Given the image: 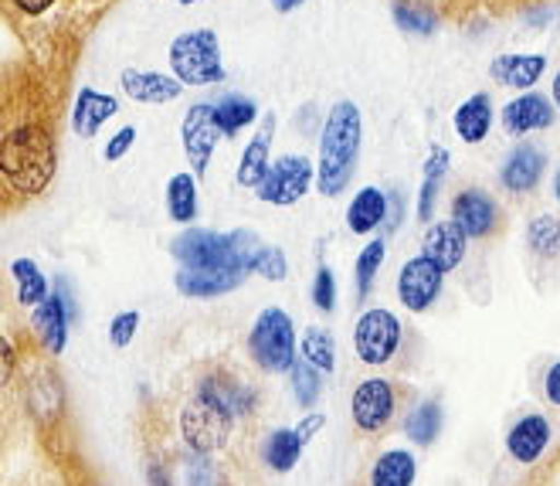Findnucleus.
<instances>
[{
  "label": "nucleus",
  "instance_id": "nucleus-1",
  "mask_svg": "<svg viewBox=\"0 0 560 486\" xmlns=\"http://www.w3.org/2000/svg\"><path fill=\"white\" fill-rule=\"evenodd\" d=\"M58 171L55 106L42 82L8 79L4 109H0V181L8 194V211L18 201H35L48 190Z\"/></svg>",
  "mask_w": 560,
  "mask_h": 486
},
{
  "label": "nucleus",
  "instance_id": "nucleus-2",
  "mask_svg": "<svg viewBox=\"0 0 560 486\" xmlns=\"http://www.w3.org/2000/svg\"><path fill=\"white\" fill-rule=\"evenodd\" d=\"M252 408L255 392L245 381L232 378L228 371H208L190 384V395L180 405V439L190 452L214 456V452L228 449L238 418L252 415Z\"/></svg>",
  "mask_w": 560,
  "mask_h": 486
},
{
  "label": "nucleus",
  "instance_id": "nucleus-3",
  "mask_svg": "<svg viewBox=\"0 0 560 486\" xmlns=\"http://www.w3.org/2000/svg\"><path fill=\"white\" fill-rule=\"evenodd\" d=\"M360 140H364V116L353 100L334 103L323 119L319 157H316V187L323 198H340L357 174Z\"/></svg>",
  "mask_w": 560,
  "mask_h": 486
},
{
  "label": "nucleus",
  "instance_id": "nucleus-4",
  "mask_svg": "<svg viewBox=\"0 0 560 486\" xmlns=\"http://www.w3.org/2000/svg\"><path fill=\"white\" fill-rule=\"evenodd\" d=\"M174 258L184 269H218V273H252L261 242L255 232H208L190 229L174 239Z\"/></svg>",
  "mask_w": 560,
  "mask_h": 486
},
{
  "label": "nucleus",
  "instance_id": "nucleus-5",
  "mask_svg": "<svg viewBox=\"0 0 560 486\" xmlns=\"http://www.w3.org/2000/svg\"><path fill=\"white\" fill-rule=\"evenodd\" d=\"M24 402L42 439L51 445L58 460L69 463V452H65L69 449V436H65V387H61L58 371H51L48 364L31 368L24 381Z\"/></svg>",
  "mask_w": 560,
  "mask_h": 486
},
{
  "label": "nucleus",
  "instance_id": "nucleus-6",
  "mask_svg": "<svg viewBox=\"0 0 560 486\" xmlns=\"http://www.w3.org/2000/svg\"><path fill=\"white\" fill-rule=\"evenodd\" d=\"M171 72L184 85H214L224 79V61H221V42L218 31L211 27H194L184 31L171 42Z\"/></svg>",
  "mask_w": 560,
  "mask_h": 486
},
{
  "label": "nucleus",
  "instance_id": "nucleus-7",
  "mask_svg": "<svg viewBox=\"0 0 560 486\" xmlns=\"http://www.w3.org/2000/svg\"><path fill=\"white\" fill-rule=\"evenodd\" d=\"M248 354H252V361L261 371H269V374L292 371V364H295V327H292V316L285 310H279V306L261 310L258 320L252 323Z\"/></svg>",
  "mask_w": 560,
  "mask_h": 486
},
{
  "label": "nucleus",
  "instance_id": "nucleus-8",
  "mask_svg": "<svg viewBox=\"0 0 560 486\" xmlns=\"http://www.w3.org/2000/svg\"><path fill=\"white\" fill-rule=\"evenodd\" d=\"M79 11V0H4V18L31 45L55 42L72 14Z\"/></svg>",
  "mask_w": 560,
  "mask_h": 486
},
{
  "label": "nucleus",
  "instance_id": "nucleus-9",
  "mask_svg": "<svg viewBox=\"0 0 560 486\" xmlns=\"http://www.w3.org/2000/svg\"><path fill=\"white\" fill-rule=\"evenodd\" d=\"M316 181V164L310 157H295V153H285L279 157L276 164L269 167L266 181H261L255 187L258 194V201H266V205H279V208H289L295 201H303L306 198V190L313 187Z\"/></svg>",
  "mask_w": 560,
  "mask_h": 486
},
{
  "label": "nucleus",
  "instance_id": "nucleus-10",
  "mask_svg": "<svg viewBox=\"0 0 560 486\" xmlns=\"http://www.w3.org/2000/svg\"><path fill=\"white\" fill-rule=\"evenodd\" d=\"M353 347L364 364H387L401 347V320L384 306L364 310L353 327Z\"/></svg>",
  "mask_w": 560,
  "mask_h": 486
},
{
  "label": "nucleus",
  "instance_id": "nucleus-11",
  "mask_svg": "<svg viewBox=\"0 0 560 486\" xmlns=\"http://www.w3.org/2000/svg\"><path fill=\"white\" fill-rule=\"evenodd\" d=\"M394 412H398V387H394L387 378H368L357 384L350 415L360 432H371V436L384 432L390 426Z\"/></svg>",
  "mask_w": 560,
  "mask_h": 486
},
{
  "label": "nucleus",
  "instance_id": "nucleus-12",
  "mask_svg": "<svg viewBox=\"0 0 560 486\" xmlns=\"http://www.w3.org/2000/svg\"><path fill=\"white\" fill-rule=\"evenodd\" d=\"M79 316V310H75V300H72V293H69V286H65L61 279L55 282V293L42 303V306H35V316H31V327H35V337L42 340V347L48 350V354H58L65 350V340H69V323Z\"/></svg>",
  "mask_w": 560,
  "mask_h": 486
},
{
  "label": "nucleus",
  "instance_id": "nucleus-13",
  "mask_svg": "<svg viewBox=\"0 0 560 486\" xmlns=\"http://www.w3.org/2000/svg\"><path fill=\"white\" fill-rule=\"evenodd\" d=\"M442 282H445V269L435 263V258L415 255L398 273V300L411 313H424L442 297Z\"/></svg>",
  "mask_w": 560,
  "mask_h": 486
},
{
  "label": "nucleus",
  "instance_id": "nucleus-14",
  "mask_svg": "<svg viewBox=\"0 0 560 486\" xmlns=\"http://www.w3.org/2000/svg\"><path fill=\"white\" fill-rule=\"evenodd\" d=\"M452 221L463 229L469 239H492L503 229V211L492 194L482 187H466L452 198Z\"/></svg>",
  "mask_w": 560,
  "mask_h": 486
},
{
  "label": "nucleus",
  "instance_id": "nucleus-15",
  "mask_svg": "<svg viewBox=\"0 0 560 486\" xmlns=\"http://www.w3.org/2000/svg\"><path fill=\"white\" fill-rule=\"evenodd\" d=\"M218 137L221 129L214 123V106L211 103H194L180 123V143H184V153L190 160V171L197 177L208 174V164L214 157V147H218Z\"/></svg>",
  "mask_w": 560,
  "mask_h": 486
},
{
  "label": "nucleus",
  "instance_id": "nucleus-16",
  "mask_svg": "<svg viewBox=\"0 0 560 486\" xmlns=\"http://www.w3.org/2000/svg\"><path fill=\"white\" fill-rule=\"evenodd\" d=\"M544 171H547V153L537 143H516L500 167V184L510 194H530L540 187Z\"/></svg>",
  "mask_w": 560,
  "mask_h": 486
},
{
  "label": "nucleus",
  "instance_id": "nucleus-17",
  "mask_svg": "<svg viewBox=\"0 0 560 486\" xmlns=\"http://www.w3.org/2000/svg\"><path fill=\"white\" fill-rule=\"evenodd\" d=\"M119 85L133 103H147V106H163L180 100L184 82L177 76H163V72H147V69H122L119 72Z\"/></svg>",
  "mask_w": 560,
  "mask_h": 486
},
{
  "label": "nucleus",
  "instance_id": "nucleus-18",
  "mask_svg": "<svg viewBox=\"0 0 560 486\" xmlns=\"http://www.w3.org/2000/svg\"><path fill=\"white\" fill-rule=\"evenodd\" d=\"M272 134H276V116L269 113L261 119L258 134L248 140V147L242 150V160H238V171H235V181L248 190H255L261 181H266L269 167H272Z\"/></svg>",
  "mask_w": 560,
  "mask_h": 486
},
{
  "label": "nucleus",
  "instance_id": "nucleus-19",
  "mask_svg": "<svg viewBox=\"0 0 560 486\" xmlns=\"http://www.w3.org/2000/svg\"><path fill=\"white\" fill-rule=\"evenodd\" d=\"M553 123V100L540 92H523L503 109V129L510 137L534 134V129H547Z\"/></svg>",
  "mask_w": 560,
  "mask_h": 486
},
{
  "label": "nucleus",
  "instance_id": "nucleus-20",
  "mask_svg": "<svg viewBox=\"0 0 560 486\" xmlns=\"http://www.w3.org/2000/svg\"><path fill=\"white\" fill-rule=\"evenodd\" d=\"M116 113H119V103L113 95L98 92L92 85H82L75 95V109H72V129L82 140H92L98 129H103V123H109Z\"/></svg>",
  "mask_w": 560,
  "mask_h": 486
},
{
  "label": "nucleus",
  "instance_id": "nucleus-21",
  "mask_svg": "<svg viewBox=\"0 0 560 486\" xmlns=\"http://www.w3.org/2000/svg\"><path fill=\"white\" fill-rule=\"evenodd\" d=\"M387 215H390V198L381 187L368 184V187H360L353 194V201L347 205V229L353 235H371L387 221Z\"/></svg>",
  "mask_w": 560,
  "mask_h": 486
},
{
  "label": "nucleus",
  "instance_id": "nucleus-22",
  "mask_svg": "<svg viewBox=\"0 0 560 486\" xmlns=\"http://www.w3.org/2000/svg\"><path fill=\"white\" fill-rule=\"evenodd\" d=\"M245 282V273H218V269H184L174 276V286L180 297L190 300H211V297H224L238 289Z\"/></svg>",
  "mask_w": 560,
  "mask_h": 486
},
{
  "label": "nucleus",
  "instance_id": "nucleus-23",
  "mask_svg": "<svg viewBox=\"0 0 560 486\" xmlns=\"http://www.w3.org/2000/svg\"><path fill=\"white\" fill-rule=\"evenodd\" d=\"M466 232L458 229L455 221H439V224H432V229L424 232V242H421V255H428V258H435V263L445 269V273H452V269H458L463 266V258H466Z\"/></svg>",
  "mask_w": 560,
  "mask_h": 486
},
{
  "label": "nucleus",
  "instance_id": "nucleus-24",
  "mask_svg": "<svg viewBox=\"0 0 560 486\" xmlns=\"http://www.w3.org/2000/svg\"><path fill=\"white\" fill-rule=\"evenodd\" d=\"M550 442V423L544 415H523L520 423L510 429L506 436V449L510 456L523 466H530L544 456V449Z\"/></svg>",
  "mask_w": 560,
  "mask_h": 486
},
{
  "label": "nucleus",
  "instance_id": "nucleus-25",
  "mask_svg": "<svg viewBox=\"0 0 560 486\" xmlns=\"http://www.w3.org/2000/svg\"><path fill=\"white\" fill-rule=\"evenodd\" d=\"M544 72H547V55H500L489 65V76L500 85H513V89H534Z\"/></svg>",
  "mask_w": 560,
  "mask_h": 486
},
{
  "label": "nucleus",
  "instance_id": "nucleus-26",
  "mask_svg": "<svg viewBox=\"0 0 560 486\" xmlns=\"http://www.w3.org/2000/svg\"><path fill=\"white\" fill-rule=\"evenodd\" d=\"M455 123V134L463 137L466 143H482L489 137V126H492V100H489V92H476L469 95V100L455 109L452 116Z\"/></svg>",
  "mask_w": 560,
  "mask_h": 486
},
{
  "label": "nucleus",
  "instance_id": "nucleus-27",
  "mask_svg": "<svg viewBox=\"0 0 560 486\" xmlns=\"http://www.w3.org/2000/svg\"><path fill=\"white\" fill-rule=\"evenodd\" d=\"M418 463L408 449H387L384 456L374 463L368 486H415Z\"/></svg>",
  "mask_w": 560,
  "mask_h": 486
},
{
  "label": "nucleus",
  "instance_id": "nucleus-28",
  "mask_svg": "<svg viewBox=\"0 0 560 486\" xmlns=\"http://www.w3.org/2000/svg\"><path fill=\"white\" fill-rule=\"evenodd\" d=\"M448 150L445 147H432L424 160V177H421V190H418V218L421 221H432L435 215V201H439V187L448 174Z\"/></svg>",
  "mask_w": 560,
  "mask_h": 486
},
{
  "label": "nucleus",
  "instance_id": "nucleus-29",
  "mask_svg": "<svg viewBox=\"0 0 560 486\" xmlns=\"http://www.w3.org/2000/svg\"><path fill=\"white\" fill-rule=\"evenodd\" d=\"M197 177L194 171H180L167 181V215L177 224H190L197 218Z\"/></svg>",
  "mask_w": 560,
  "mask_h": 486
},
{
  "label": "nucleus",
  "instance_id": "nucleus-30",
  "mask_svg": "<svg viewBox=\"0 0 560 486\" xmlns=\"http://www.w3.org/2000/svg\"><path fill=\"white\" fill-rule=\"evenodd\" d=\"M258 119V106L248 95H224V100L214 103V123L221 129V137H235L245 126H252Z\"/></svg>",
  "mask_w": 560,
  "mask_h": 486
},
{
  "label": "nucleus",
  "instance_id": "nucleus-31",
  "mask_svg": "<svg viewBox=\"0 0 560 486\" xmlns=\"http://www.w3.org/2000/svg\"><path fill=\"white\" fill-rule=\"evenodd\" d=\"M11 276L18 282V300L24 306H42L51 293H48V279L42 276L35 258H14L11 263Z\"/></svg>",
  "mask_w": 560,
  "mask_h": 486
},
{
  "label": "nucleus",
  "instance_id": "nucleus-32",
  "mask_svg": "<svg viewBox=\"0 0 560 486\" xmlns=\"http://www.w3.org/2000/svg\"><path fill=\"white\" fill-rule=\"evenodd\" d=\"M384 258H387V242L384 239H371L364 248H360L357 255V263H353V279H357V300L364 303L371 297V286L384 266Z\"/></svg>",
  "mask_w": 560,
  "mask_h": 486
},
{
  "label": "nucleus",
  "instance_id": "nucleus-33",
  "mask_svg": "<svg viewBox=\"0 0 560 486\" xmlns=\"http://www.w3.org/2000/svg\"><path fill=\"white\" fill-rule=\"evenodd\" d=\"M526 245L540 258V263H550V258L560 255V218L553 215H537L526 224Z\"/></svg>",
  "mask_w": 560,
  "mask_h": 486
},
{
  "label": "nucleus",
  "instance_id": "nucleus-34",
  "mask_svg": "<svg viewBox=\"0 0 560 486\" xmlns=\"http://www.w3.org/2000/svg\"><path fill=\"white\" fill-rule=\"evenodd\" d=\"M303 439L295 429H276L269 439H266V463L276 470V473H289L295 463L303 456Z\"/></svg>",
  "mask_w": 560,
  "mask_h": 486
},
{
  "label": "nucleus",
  "instance_id": "nucleus-35",
  "mask_svg": "<svg viewBox=\"0 0 560 486\" xmlns=\"http://www.w3.org/2000/svg\"><path fill=\"white\" fill-rule=\"evenodd\" d=\"M405 432L411 442L418 445H432L442 432V408L439 402H421L411 415H408V423H405Z\"/></svg>",
  "mask_w": 560,
  "mask_h": 486
},
{
  "label": "nucleus",
  "instance_id": "nucleus-36",
  "mask_svg": "<svg viewBox=\"0 0 560 486\" xmlns=\"http://www.w3.org/2000/svg\"><path fill=\"white\" fill-rule=\"evenodd\" d=\"M303 358L313 364V368H319V371H334L337 368V340H334V334H329L326 327H310L306 334H303Z\"/></svg>",
  "mask_w": 560,
  "mask_h": 486
},
{
  "label": "nucleus",
  "instance_id": "nucleus-37",
  "mask_svg": "<svg viewBox=\"0 0 560 486\" xmlns=\"http://www.w3.org/2000/svg\"><path fill=\"white\" fill-rule=\"evenodd\" d=\"M292 395L300 402V408H313L319 402V392H323V381H319V368H313L306 358L292 364Z\"/></svg>",
  "mask_w": 560,
  "mask_h": 486
},
{
  "label": "nucleus",
  "instance_id": "nucleus-38",
  "mask_svg": "<svg viewBox=\"0 0 560 486\" xmlns=\"http://www.w3.org/2000/svg\"><path fill=\"white\" fill-rule=\"evenodd\" d=\"M394 24L408 31V35H432L439 18L421 4H411V0H398V4H394Z\"/></svg>",
  "mask_w": 560,
  "mask_h": 486
},
{
  "label": "nucleus",
  "instance_id": "nucleus-39",
  "mask_svg": "<svg viewBox=\"0 0 560 486\" xmlns=\"http://www.w3.org/2000/svg\"><path fill=\"white\" fill-rule=\"evenodd\" d=\"M252 273H258L261 279H272L282 282L289 276V263H285V252L279 245H261V252L255 255V266Z\"/></svg>",
  "mask_w": 560,
  "mask_h": 486
},
{
  "label": "nucleus",
  "instance_id": "nucleus-40",
  "mask_svg": "<svg viewBox=\"0 0 560 486\" xmlns=\"http://www.w3.org/2000/svg\"><path fill=\"white\" fill-rule=\"evenodd\" d=\"M313 306L323 310V313H334L337 310V276L329 266H319L316 269V279H313Z\"/></svg>",
  "mask_w": 560,
  "mask_h": 486
},
{
  "label": "nucleus",
  "instance_id": "nucleus-41",
  "mask_svg": "<svg viewBox=\"0 0 560 486\" xmlns=\"http://www.w3.org/2000/svg\"><path fill=\"white\" fill-rule=\"evenodd\" d=\"M137 331H140V313L137 310H126V313H119V316H113V323H109V340H113V347H129L137 340Z\"/></svg>",
  "mask_w": 560,
  "mask_h": 486
},
{
  "label": "nucleus",
  "instance_id": "nucleus-42",
  "mask_svg": "<svg viewBox=\"0 0 560 486\" xmlns=\"http://www.w3.org/2000/svg\"><path fill=\"white\" fill-rule=\"evenodd\" d=\"M133 143H137V126H122L119 134L106 143L103 157L109 160V164H116V160H122L129 153V147H133Z\"/></svg>",
  "mask_w": 560,
  "mask_h": 486
},
{
  "label": "nucleus",
  "instance_id": "nucleus-43",
  "mask_svg": "<svg viewBox=\"0 0 560 486\" xmlns=\"http://www.w3.org/2000/svg\"><path fill=\"white\" fill-rule=\"evenodd\" d=\"M544 395H547L553 405H560V361L550 364L547 374H544Z\"/></svg>",
  "mask_w": 560,
  "mask_h": 486
},
{
  "label": "nucleus",
  "instance_id": "nucleus-44",
  "mask_svg": "<svg viewBox=\"0 0 560 486\" xmlns=\"http://www.w3.org/2000/svg\"><path fill=\"white\" fill-rule=\"evenodd\" d=\"M69 483H72V486H106L103 479H95V476L82 466V460H75V466H72V473H69Z\"/></svg>",
  "mask_w": 560,
  "mask_h": 486
},
{
  "label": "nucleus",
  "instance_id": "nucleus-45",
  "mask_svg": "<svg viewBox=\"0 0 560 486\" xmlns=\"http://www.w3.org/2000/svg\"><path fill=\"white\" fill-rule=\"evenodd\" d=\"M323 423H326V418L323 415H310V418H303V423H300V429H295V432H300V439L306 442L316 429H323Z\"/></svg>",
  "mask_w": 560,
  "mask_h": 486
},
{
  "label": "nucleus",
  "instance_id": "nucleus-46",
  "mask_svg": "<svg viewBox=\"0 0 560 486\" xmlns=\"http://www.w3.org/2000/svg\"><path fill=\"white\" fill-rule=\"evenodd\" d=\"M272 4V11H279V14H292L295 8H303L306 0H269Z\"/></svg>",
  "mask_w": 560,
  "mask_h": 486
},
{
  "label": "nucleus",
  "instance_id": "nucleus-47",
  "mask_svg": "<svg viewBox=\"0 0 560 486\" xmlns=\"http://www.w3.org/2000/svg\"><path fill=\"white\" fill-rule=\"evenodd\" d=\"M520 486H557V483L550 479V473H534V476H526Z\"/></svg>",
  "mask_w": 560,
  "mask_h": 486
},
{
  "label": "nucleus",
  "instance_id": "nucleus-48",
  "mask_svg": "<svg viewBox=\"0 0 560 486\" xmlns=\"http://www.w3.org/2000/svg\"><path fill=\"white\" fill-rule=\"evenodd\" d=\"M550 100H553V106L560 109V72L553 76V89H550Z\"/></svg>",
  "mask_w": 560,
  "mask_h": 486
},
{
  "label": "nucleus",
  "instance_id": "nucleus-49",
  "mask_svg": "<svg viewBox=\"0 0 560 486\" xmlns=\"http://www.w3.org/2000/svg\"><path fill=\"white\" fill-rule=\"evenodd\" d=\"M553 198H557V205H560V171H557V177H553Z\"/></svg>",
  "mask_w": 560,
  "mask_h": 486
},
{
  "label": "nucleus",
  "instance_id": "nucleus-50",
  "mask_svg": "<svg viewBox=\"0 0 560 486\" xmlns=\"http://www.w3.org/2000/svg\"><path fill=\"white\" fill-rule=\"evenodd\" d=\"M180 4H184V8H190V4H205V0H180Z\"/></svg>",
  "mask_w": 560,
  "mask_h": 486
}]
</instances>
